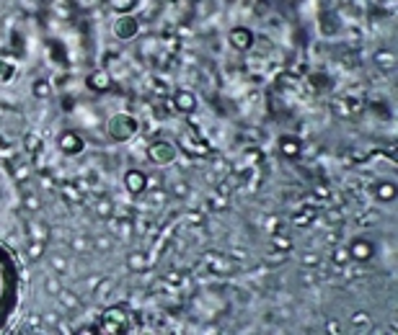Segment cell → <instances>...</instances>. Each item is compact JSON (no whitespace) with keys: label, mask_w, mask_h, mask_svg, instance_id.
<instances>
[{"label":"cell","mask_w":398,"mask_h":335,"mask_svg":"<svg viewBox=\"0 0 398 335\" xmlns=\"http://www.w3.org/2000/svg\"><path fill=\"white\" fill-rule=\"evenodd\" d=\"M129 3H135V0H114L112 6H114L117 11H127V8H129Z\"/></svg>","instance_id":"484cf974"},{"label":"cell","mask_w":398,"mask_h":335,"mask_svg":"<svg viewBox=\"0 0 398 335\" xmlns=\"http://www.w3.org/2000/svg\"><path fill=\"white\" fill-rule=\"evenodd\" d=\"M109 225H112V232H114L117 237H122V240H127V237L132 235V222H129V219H112Z\"/></svg>","instance_id":"7c38bea8"},{"label":"cell","mask_w":398,"mask_h":335,"mask_svg":"<svg viewBox=\"0 0 398 335\" xmlns=\"http://www.w3.org/2000/svg\"><path fill=\"white\" fill-rule=\"evenodd\" d=\"M49 268L60 276V274H68L70 271V258L62 255V253H49Z\"/></svg>","instance_id":"30bf717a"},{"label":"cell","mask_w":398,"mask_h":335,"mask_svg":"<svg viewBox=\"0 0 398 335\" xmlns=\"http://www.w3.org/2000/svg\"><path fill=\"white\" fill-rule=\"evenodd\" d=\"M375 255V248L367 242V240H355L349 248V258H357V260H367Z\"/></svg>","instance_id":"9c48e42d"},{"label":"cell","mask_w":398,"mask_h":335,"mask_svg":"<svg viewBox=\"0 0 398 335\" xmlns=\"http://www.w3.org/2000/svg\"><path fill=\"white\" fill-rule=\"evenodd\" d=\"M44 253H47V242L44 240H29V248H26V258L34 263V260H39Z\"/></svg>","instance_id":"8fae6325"},{"label":"cell","mask_w":398,"mask_h":335,"mask_svg":"<svg viewBox=\"0 0 398 335\" xmlns=\"http://www.w3.org/2000/svg\"><path fill=\"white\" fill-rule=\"evenodd\" d=\"M173 106H176V111H181V114H194L196 111V96L191 91H179L173 98Z\"/></svg>","instance_id":"52a82bcc"},{"label":"cell","mask_w":398,"mask_h":335,"mask_svg":"<svg viewBox=\"0 0 398 335\" xmlns=\"http://www.w3.org/2000/svg\"><path fill=\"white\" fill-rule=\"evenodd\" d=\"M91 85L96 88V91H104V88L109 85V75H106L104 70H98V73H93V75H91Z\"/></svg>","instance_id":"ac0fdd59"},{"label":"cell","mask_w":398,"mask_h":335,"mask_svg":"<svg viewBox=\"0 0 398 335\" xmlns=\"http://www.w3.org/2000/svg\"><path fill=\"white\" fill-rule=\"evenodd\" d=\"M57 145H60V150L65 155H80L85 150V142L80 140V134H75V131H62Z\"/></svg>","instance_id":"5b68a950"},{"label":"cell","mask_w":398,"mask_h":335,"mask_svg":"<svg viewBox=\"0 0 398 335\" xmlns=\"http://www.w3.org/2000/svg\"><path fill=\"white\" fill-rule=\"evenodd\" d=\"M124 186H127V191L132 193V196H140L147 186H150V181H147V175L142 173V170H127L124 173Z\"/></svg>","instance_id":"277c9868"},{"label":"cell","mask_w":398,"mask_h":335,"mask_svg":"<svg viewBox=\"0 0 398 335\" xmlns=\"http://www.w3.org/2000/svg\"><path fill=\"white\" fill-rule=\"evenodd\" d=\"M55 299L60 302L62 309H68V312H78V309H83V299L73 292V289H60V294H57Z\"/></svg>","instance_id":"8992f818"},{"label":"cell","mask_w":398,"mask_h":335,"mask_svg":"<svg viewBox=\"0 0 398 335\" xmlns=\"http://www.w3.org/2000/svg\"><path fill=\"white\" fill-rule=\"evenodd\" d=\"M109 137H112L114 142H127V140H132L137 134V129H140V124H137V119L132 116V114H127V111H119V114H114L112 119H109Z\"/></svg>","instance_id":"6da1fadb"},{"label":"cell","mask_w":398,"mask_h":335,"mask_svg":"<svg viewBox=\"0 0 398 335\" xmlns=\"http://www.w3.org/2000/svg\"><path fill=\"white\" fill-rule=\"evenodd\" d=\"M147 155H150V160L156 163V165H168V163H173L176 160V147L171 145V142H153L150 147H147Z\"/></svg>","instance_id":"7a4b0ae2"},{"label":"cell","mask_w":398,"mask_h":335,"mask_svg":"<svg viewBox=\"0 0 398 335\" xmlns=\"http://www.w3.org/2000/svg\"><path fill=\"white\" fill-rule=\"evenodd\" d=\"M129 265H132V271H142V268H145V255L142 253L129 255Z\"/></svg>","instance_id":"44dd1931"},{"label":"cell","mask_w":398,"mask_h":335,"mask_svg":"<svg viewBox=\"0 0 398 335\" xmlns=\"http://www.w3.org/2000/svg\"><path fill=\"white\" fill-rule=\"evenodd\" d=\"M352 325H355L357 330H362V332H367L372 327V320H370L367 312H355V315H352Z\"/></svg>","instance_id":"5bb4252c"},{"label":"cell","mask_w":398,"mask_h":335,"mask_svg":"<svg viewBox=\"0 0 398 335\" xmlns=\"http://www.w3.org/2000/svg\"><path fill=\"white\" fill-rule=\"evenodd\" d=\"M334 260H336V263H346V260H349V248L334 250Z\"/></svg>","instance_id":"603a6c76"},{"label":"cell","mask_w":398,"mask_h":335,"mask_svg":"<svg viewBox=\"0 0 398 335\" xmlns=\"http://www.w3.org/2000/svg\"><path fill=\"white\" fill-rule=\"evenodd\" d=\"M60 289H62V281H60L57 274H52V276L44 279V292H47L49 297H57V294H60Z\"/></svg>","instance_id":"9a60e30c"},{"label":"cell","mask_w":398,"mask_h":335,"mask_svg":"<svg viewBox=\"0 0 398 335\" xmlns=\"http://www.w3.org/2000/svg\"><path fill=\"white\" fill-rule=\"evenodd\" d=\"M24 207H26V209H31V212H36V209L41 207V201H39V196H36V193L24 191Z\"/></svg>","instance_id":"d6986e66"},{"label":"cell","mask_w":398,"mask_h":335,"mask_svg":"<svg viewBox=\"0 0 398 335\" xmlns=\"http://www.w3.org/2000/svg\"><path fill=\"white\" fill-rule=\"evenodd\" d=\"M29 240H49V227H44L41 222H31L29 225Z\"/></svg>","instance_id":"4fadbf2b"},{"label":"cell","mask_w":398,"mask_h":335,"mask_svg":"<svg viewBox=\"0 0 398 335\" xmlns=\"http://www.w3.org/2000/svg\"><path fill=\"white\" fill-rule=\"evenodd\" d=\"M112 31H114V36H117L119 41H129L132 36H137L140 26H137V21L132 18V16H119V18L114 21Z\"/></svg>","instance_id":"3957f363"},{"label":"cell","mask_w":398,"mask_h":335,"mask_svg":"<svg viewBox=\"0 0 398 335\" xmlns=\"http://www.w3.org/2000/svg\"><path fill=\"white\" fill-rule=\"evenodd\" d=\"M292 145H295V142H284V147H282V150H284V152H290V155H295L297 150H295Z\"/></svg>","instance_id":"4316f807"},{"label":"cell","mask_w":398,"mask_h":335,"mask_svg":"<svg viewBox=\"0 0 398 335\" xmlns=\"http://www.w3.org/2000/svg\"><path fill=\"white\" fill-rule=\"evenodd\" d=\"M173 186H176V188H173V193H176V196H186V193H189V188H186V183H184V181L173 183Z\"/></svg>","instance_id":"d4e9b609"},{"label":"cell","mask_w":398,"mask_h":335,"mask_svg":"<svg viewBox=\"0 0 398 335\" xmlns=\"http://www.w3.org/2000/svg\"><path fill=\"white\" fill-rule=\"evenodd\" d=\"M326 332H334V335L341 332V322H339V320H328V322H326Z\"/></svg>","instance_id":"cb8c5ba5"},{"label":"cell","mask_w":398,"mask_h":335,"mask_svg":"<svg viewBox=\"0 0 398 335\" xmlns=\"http://www.w3.org/2000/svg\"><path fill=\"white\" fill-rule=\"evenodd\" d=\"M91 245H93V242L88 240V237H73V250H75V253H85Z\"/></svg>","instance_id":"ffe728a7"},{"label":"cell","mask_w":398,"mask_h":335,"mask_svg":"<svg viewBox=\"0 0 398 335\" xmlns=\"http://www.w3.org/2000/svg\"><path fill=\"white\" fill-rule=\"evenodd\" d=\"M31 91H34L36 98H49V96H52V85H49L47 80H36Z\"/></svg>","instance_id":"2e32d148"},{"label":"cell","mask_w":398,"mask_h":335,"mask_svg":"<svg viewBox=\"0 0 398 335\" xmlns=\"http://www.w3.org/2000/svg\"><path fill=\"white\" fill-rule=\"evenodd\" d=\"M93 245H96V248H98V250H104V253H106V250H112V245H114V240H112V237H106V235H104V237H98V240H96Z\"/></svg>","instance_id":"7402d4cb"},{"label":"cell","mask_w":398,"mask_h":335,"mask_svg":"<svg viewBox=\"0 0 398 335\" xmlns=\"http://www.w3.org/2000/svg\"><path fill=\"white\" fill-rule=\"evenodd\" d=\"M230 44L235 49H240V52H246V49H251V44H254V34L248 31V29H243V26H238L233 34H230Z\"/></svg>","instance_id":"ba28073f"},{"label":"cell","mask_w":398,"mask_h":335,"mask_svg":"<svg viewBox=\"0 0 398 335\" xmlns=\"http://www.w3.org/2000/svg\"><path fill=\"white\" fill-rule=\"evenodd\" d=\"M96 214H98L101 219H112V217H114V204H112V201H106V198L98 201V204H96Z\"/></svg>","instance_id":"e0dca14e"}]
</instances>
